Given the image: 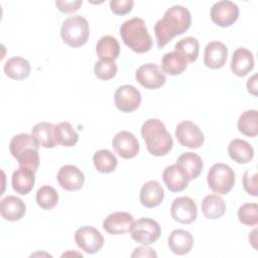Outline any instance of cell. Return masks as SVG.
Instances as JSON below:
<instances>
[{
  "mask_svg": "<svg viewBox=\"0 0 258 258\" xmlns=\"http://www.w3.org/2000/svg\"><path fill=\"white\" fill-rule=\"evenodd\" d=\"M4 73L12 80H24L30 74V63L21 56L10 57L4 64Z\"/></svg>",
  "mask_w": 258,
  "mask_h": 258,
  "instance_id": "27",
  "label": "cell"
},
{
  "mask_svg": "<svg viewBox=\"0 0 258 258\" xmlns=\"http://www.w3.org/2000/svg\"><path fill=\"white\" fill-rule=\"evenodd\" d=\"M187 59L183 54L174 50L165 53L161 59V69L170 76L182 74L187 68Z\"/></svg>",
  "mask_w": 258,
  "mask_h": 258,
  "instance_id": "25",
  "label": "cell"
},
{
  "mask_svg": "<svg viewBox=\"0 0 258 258\" xmlns=\"http://www.w3.org/2000/svg\"><path fill=\"white\" fill-rule=\"evenodd\" d=\"M257 229H254L253 231H252V233L249 235V241H250V243L252 244V246L255 248V249H257V246H256V242H257Z\"/></svg>",
  "mask_w": 258,
  "mask_h": 258,
  "instance_id": "43",
  "label": "cell"
},
{
  "mask_svg": "<svg viewBox=\"0 0 258 258\" xmlns=\"http://www.w3.org/2000/svg\"><path fill=\"white\" fill-rule=\"evenodd\" d=\"M174 48L176 51L180 52L185 56L187 61L189 62H195L198 58L199 55V50H200V44L197 38L192 36H187L184 37L180 40H178Z\"/></svg>",
  "mask_w": 258,
  "mask_h": 258,
  "instance_id": "34",
  "label": "cell"
},
{
  "mask_svg": "<svg viewBox=\"0 0 258 258\" xmlns=\"http://www.w3.org/2000/svg\"><path fill=\"white\" fill-rule=\"evenodd\" d=\"M135 78L142 87L148 90H156L166 82V78L160 68L152 62L140 66L135 73Z\"/></svg>",
  "mask_w": 258,
  "mask_h": 258,
  "instance_id": "11",
  "label": "cell"
},
{
  "mask_svg": "<svg viewBox=\"0 0 258 258\" xmlns=\"http://www.w3.org/2000/svg\"><path fill=\"white\" fill-rule=\"evenodd\" d=\"M157 254L153 251V249L146 247V245L142 247H138L134 249L131 257H156Z\"/></svg>",
  "mask_w": 258,
  "mask_h": 258,
  "instance_id": "41",
  "label": "cell"
},
{
  "mask_svg": "<svg viewBox=\"0 0 258 258\" xmlns=\"http://www.w3.org/2000/svg\"><path fill=\"white\" fill-rule=\"evenodd\" d=\"M176 164L182 167L186 172L189 180L196 179L202 172L204 167L203 159L200 155L194 152H184L176 160Z\"/></svg>",
  "mask_w": 258,
  "mask_h": 258,
  "instance_id": "28",
  "label": "cell"
},
{
  "mask_svg": "<svg viewBox=\"0 0 258 258\" xmlns=\"http://www.w3.org/2000/svg\"><path fill=\"white\" fill-rule=\"evenodd\" d=\"M254 68V56L253 53L245 48H237L232 55L231 59V71L238 77H245Z\"/></svg>",
  "mask_w": 258,
  "mask_h": 258,
  "instance_id": "21",
  "label": "cell"
},
{
  "mask_svg": "<svg viewBox=\"0 0 258 258\" xmlns=\"http://www.w3.org/2000/svg\"><path fill=\"white\" fill-rule=\"evenodd\" d=\"M194 245V238L188 231L183 229L173 230L168 237V246L172 253L184 255L190 252Z\"/></svg>",
  "mask_w": 258,
  "mask_h": 258,
  "instance_id": "23",
  "label": "cell"
},
{
  "mask_svg": "<svg viewBox=\"0 0 258 258\" xmlns=\"http://www.w3.org/2000/svg\"><path fill=\"white\" fill-rule=\"evenodd\" d=\"M96 51L100 59L115 60L120 54V44L114 36L104 35L98 40Z\"/></svg>",
  "mask_w": 258,
  "mask_h": 258,
  "instance_id": "29",
  "label": "cell"
},
{
  "mask_svg": "<svg viewBox=\"0 0 258 258\" xmlns=\"http://www.w3.org/2000/svg\"><path fill=\"white\" fill-rule=\"evenodd\" d=\"M112 146L116 153L124 159L134 158L140 149L139 142L135 135L125 130L118 132L114 136Z\"/></svg>",
  "mask_w": 258,
  "mask_h": 258,
  "instance_id": "14",
  "label": "cell"
},
{
  "mask_svg": "<svg viewBox=\"0 0 258 258\" xmlns=\"http://www.w3.org/2000/svg\"><path fill=\"white\" fill-rule=\"evenodd\" d=\"M207 181L214 192L226 195L235 184V172L225 163H215L208 171Z\"/></svg>",
  "mask_w": 258,
  "mask_h": 258,
  "instance_id": "6",
  "label": "cell"
},
{
  "mask_svg": "<svg viewBox=\"0 0 258 258\" xmlns=\"http://www.w3.org/2000/svg\"><path fill=\"white\" fill-rule=\"evenodd\" d=\"M190 24L191 15L187 8L181 5H173L168 8L154 25L157 47H164L173 37L184 33Z\"/></svg>",
  "mask_w": 258,
  "mask_h": 258,
  "instance_id": "1",
  "label": "cell"
},
{
  "mask_svg": "<svg viewBox=\"0 0 258 258\" xmlns=\"http://www.w3.org/2000/svg\"><path fill=\"white\" fill-rule=\"evenodd\" d=\"M162 179L166 187L172 192H178L185 189L189 182L186 172L176 163L164 168L162 172Z\"/></svg>",
  "mask_w": 258,
  "mask_h": 258,
  "instance_id": "17",
  "label": "cell"
},
{
  "mask_svg": "<svg viewBox=\"0 0 258 258\" xmlns=\"http://www.w3.org/2000/svg\"><path fill=\"white\" fill-rule=\"evenodd\" d=\"M11 183L13 189L22 196L29 194L35 183V171L25 166H19L12 174Z\"/></svg>",
  "mask_w": 258,
  "mask_h": 258,
  "instance_id": "20",
  "label": "cell"
},
{
  "mask_svg": "<svg viewBox=\"0 0 258 258\" xmlns=\"http://www.w3.org/2000/svg\"><path fill=\"white\" fill-rule=\"evenodd\" d=\"M139 199L145 208H155L163 201L164 189L157 180H149L142 185Z\"/></svg>",
  "mask_w": 258,
  "mask_h": 258,
  "instance_id": "22",
  "label": "cell"
},
{
  "mask_svg": "<svg viewBox=\"0 0 258 258\" xmlns=\"http://www.w3.org/2000/svg\"><path fill=\"white\" fill-rule=\"evenodd\" d=\"M243 186L244 189L253 197L258 196V173L257 169H248L243 175Z\"/></svg>",
  "mask_w": 258,
  "mask_h": 258,
  "instance_id": "38",
  "label": "cell"
},
{
  "mask_svg": "<svg viewBox=\"0 0 258 258\" xmlns=\"http://www.w3.org/2000/svg\"><path fill=\"white\" fill-rule=\"evenodd\" d=\"M212 21L220 27L231 26L239 17V7L229 0L216 2L210 11Z\"/></svg>",
  "mask_w": 258,
  "mask_h": 258,
  "instance_id": "10",
  "label": "cell"
},
{
  "mask_svg": "<svg viewBox=\"0 0 258 258\" xmlns=\"http://www.w3.org/2000/svg\"><path fill=\"white\" fill-rule=\"evenodd\" d=\"M228 153L231 159L240 164L250 162L254 157L252 145L243 139H233L228 145Z\"/></svg>",
  "mask_w": 258,
  "mask_h": 258,
  "instance_id": "24",
  "label": "cell"
},
{
  "mask_svg": "<svg viewBox=\"0 0 258 258\" xmlns=\"http://www.w3.org/2000/svg\"><path fill=\"white\" fill-rule=\"evenodd\" d=\"M170 214L173 220L180 224H191L198 216L197 205L188 197H178L173 200L170 206Z\"/></svg>",
  "mask_w": 258,
  "mask_h": 258,
  "instance_id": "13",
  "label": "cell"
},
{
  "mask_svg": "<svg viewBox=\"0 0 258 258\" xmlns=\"http://www.w3.org/2000/svg\"><path fill=\"white\" fill-rule=\"evenodd\" d=\"M0 213L2 218L6 221H19L26 213V206L18 197L7 196L1 200Z\"/></svg>",
  "mask_w": 258,
  "mask_h": 258,
  "instance_id": "19",
  "label": "cell"
},
{
  "mask_svg": "<svg viewBox=\"0 0 258 258\" xmlns=\"http://www.w3.org/2000/svg\"><path fill=\"white\" fill-rule=\"evenodd\" d=\"M82 4H83L82 0H74V1L57 0V1H55V6L62 13L76 12L77 10H79V8L82 6Z\"/></svg>",
  "mask_w": 258,
  "mask_h": 258,
  "instance_id": "40",
  "label": "cell"
},
{
  "mask_svg": "<svg viewBox=\"0 0 258 258\" xmlns=\"http://www.w3.org/2000/svg\"><path fill=\"white\" fill-rule=\"evenodd\" d=\"M247 90L250 94H252L253 96H257V75H253L251 78L248 79L247 84H246Z\"/></svg>",
  "mask_w": 258,
  "mask_h": 258,
  "instance_id": "42",
  "label": "cell"
},
{
  "mask_svg": "<svg viewBox=\"0 0 258 258\" xmlns=\"http://www.w3.org/2000/svg\"><path fill=\"white\" fill-rule=\"evenodd\" d=\"M202 211L207 219L217 220L224 216L226 204L219 195H209L202 202Z\"/></svg>",
  "mask_w": 258,
  "mask_h": 258,
  "instance_id": "30",
  "label": "cell"
},
{
  "mask_svg": "<svg viewBox=\"0 0 258 258\" xmlns=\"http://www.w3.org/2000/svg\"><path fill=\"white\" fill-rule=\"evenodd\" d=\"M238 130L245 136L255 137L258 134V111L247 110L243 112L237 123Z\"/></svg>",
  "mask_w": 258,
  "mask_h": 258,
  "instance_id": "32",
  "label": "cell"
},
{
  "mask_svg": "<svg viewBox=\"0 0 258 258\" xmlns=\"http://www.w3.org/2000/svg\"><path fill=\"white\" fill-rule=\"evenodd\" d=\"M54 126L52 123L39 122L31 129V135L36 143L44 148H53L56 145L54 139Z\"/></svg>",
  "mask_w": 258,
  "mask_h": 258,
  "instance_id": "26",
  "label": "cell"
},
{
  "mask_svg": "<svg viewBox=\"0 0 258 258\" xmlns=\"http://www.w3.org/2000/svg\"><path fill=\"white\" fill-rule=\"evenodd\" d=\"M228 57V48L221 41H211L205 47L204 63L212 70H218L225 66Z\"/></svg>",
  "mask_w": 258,
  "mask_h": 258,
  "instance_id": "18",
  "label": "cell"
},
{
  "mask_svg": "<svg viewBox=\"0 0 258 258\" xmlns=\"http://www.w3.org/2000/svg\"><path fill=\"white\" fill-rule=\"evenodd\" d=\"M39 147L32 135L27 133H20L13 136L9 144L10 152L16 158L19 165L31 168L35 172L39 165Z\"/></svg>",
  "mask_w": 258,
  "mask_h": 258,
  "instance_id": "4",
  "label": "cell"
},
{
  "mask_svg": "<svg viewBox=\"0 0 258 258\" xmlns=\"http://www.w3.org/2000/svg\"><path fill=\"white\" fill-rule=\"evenodd\" d=\"M56 178L61 188L69 191L79 190L85 183V175L82 170L72 164L61 166L57 172Z\"/></svg>",
  "mask_w": 258,
  "mask_h": 258,
  "instance_id": "15",
  "label": "cell"
},
{
  "mask_svg": "<svg viewBox=\"0 0 258 258\" xmlns=\"http://www.w3.org/2000/svg\"><path fill=\"white\" fill-rule=\"evenodd\" d=\"M129 232L135 242L147 246L159 239L161 228L155 220L141 218L133 222Z\"/></svg>",
  "mask_w": 258,
  "mask_h": 258,
  "instance_id": "7",
  "label": "cell"
},
{
  "mask_svg": "<svg viewBox=\"0 0 258 258\" xmlns=\"http://www.w3.org/2000/svg\"><path fill=\"white\" fill-rule=\"evenodd\" d=\"M114 101L116 108L124 113H130L139 108L141 104L140 92L131 85L120 86L115 94Z\"/></svg>",
  "mask_w": 258,
  "mask_h": 258,
  "instance_id": "12",
  "label": "cell"
},
{
  "mask_svg": "<svg viewBox=\"0 0 258 258\" xmlns=\"http://www.w3.org/2000/svg\"><path fill=\"white\" fill-rule=\"evenodd\" d=\"M141 136L148 152L154 156L166 155L173 146V140L162 121L155 118L146 120L141 127Z\"/></svg>",
  "mask_w": 258,
  "mask_h": 258,
  "instance_id": "2",
  "label": "cell"
},
{
  "mask_svg": "<svg viewBox=\"0 0 258 258\" xmlns=\"http://www.w3.org/2000/svg\"><path fill=\"white\" fill-rule=\"evenodd\" d=\"M54 139L56 145L72 147L77 144L79 134L69 122H60L54 126Z\"/></svg>",
  "mask_w": 258,
  "mask_h": 258,
  "instance_id": "31",
  "label": "cell"
},
{
  "mask_svg": "<svg viewBox=\"0 0 258 258\" xmlns=\"http://www.w3.org/2000/svg\"><path fill=\"white\" fill-rule=\"evenodd\" d=\"M258 205L256 203L243 204L238 210L239 221L246 226H256L258 224Z\"/></svg>",
  "mask_w": 258,
  "mask_h": 258,
  "instance_id": "36",
  "label": "cell"
},
{
  "mask_svg": "<svg viewBox=\"0 0 258 258\" xmlns=\"http://www.w3.org/2000/svg\"><path fill=\"white\" fill-rule=\"evenodd\" d=\"M75 242L84 252L95 254L102 249L104 245V237L96 228L83 226L75 232Z\"/></svg>",
  "mask_w": 258,
  "mask_h": 258,
  "instance_id": "8",
  "label": "cell"
},
{
  "mask_svg": "<svg viewBox=\"0 0 258 258\" xmlns=\"http://www.w3.org/2000/svg\"><path fill=\"white\" fill-rule=\"evenodd\" d=\"M60 36L62 41L72 47H80L86 44L90 36L87 19L81 15L66 18L60 28Z\"/></svg>",
  "mask_w": 258,
  "mask_h": 258,
  "instance_id": "5",
  "label": "cell"
},
{
  "mask_svg": "<svg viewBox=\"0 0 258 258\" xmlns=\"http://www.w3.org/2000/svg\"><path fill=\"white\" fill-rule=\"evenodd\" d=\"M120 35L125 45L137 53L147 52L152 47V37L145 21L139 17L124 21L120 27Z\"/></svg>",
  "mask_w": 258,
  "mask_h": 258,
  "instance_id": "3",
  "label": "cell"
},
{
  "mask_svg": "<svg viewBox=\"0 0 258 258\" xmlns=\"http://www.w3.org/2000/svg\"><path fill=\"white\" fill-rule=\"evenodd\" d=\"M117 64L115 60H103L100 59L95 63L94 73L95 76L103 81L113 79L117 74Z\"/></svg>",
  "mask_w": 258,
  "mask_h": 258,
  "instance_id": "37",
  "label": "cell"
},
{
  "mask_svg": "<svg viewBox=\"0 0 258 258\" xmlns=\"http://www.w3.org/2000/svg\"><path fill=\"white\" fill-rule=\"evenodd\" d=\"M134 6L133 0H111V11L116 15H125L129 13Z\"/></svg>",
  "mask_w": 258,
  "mask_h": 258,
  "instance_id": "39",
  "label": "cell"
},
{
  "mask_svg": "<svg viewBox=\"0 0 258 258\" xmlns=\"http://www.w3.org/2000/svg\"><path fill=\"white\" fill-rule=\"evenodd\" d=\"M93 162L96 169L102 173H111L118 165L116 156L108 149H101L95 152Z\"/></svg>",
  "mask_w": 258,
  "mask_h": 258,
  "instance_id": "33",
  "label": "cell"
},
{
  "mask_svg": "<svg viewBox=\"0 0 258 258\" xmlns=\"http://www.w3.org/2000/svg\"><path fill=\"white\" fill-rule=\"evenodd\" d=\"M134 222L133 216L127 212H115L108 215L104 222V230L111 235H123L130 231Z\"/></svg>",
  "mask_w": 258,
  "mask_h": 258,
  "instance_id": "16",
  "label": "cell"
},
{
  "mask_svg": "<svg viewBox=\"0 0 258 258\" xmlns=\"http://www.w3.org/2000/svg\"><path fill=\"white\" fill-rule=\"evenodd\" d=\"M36 203L43 210H51L58 203V194L50 185H42L36 191Z\"/></svg>",
  "mask_w": 258,
  "mask_h": 258,
  "instance_id": "35",
  "label": "cell"
},
{
  "mask_svg": "<svg viewBox=\"0 0 258 258\" xmlns=\"http://www.w3.org/2000/svg\"><path fill=\"white\" fill-rule=\"evenodd\" d=\"M175 137L182 146L190 149L201 147L205 141V136L200 127L189 120H184L177 124Z\"/></svg>",
  "mask_w": 258,
  "mask_h": 258,
  "instance_id": "9",
  "label": "cell"
}]
</instances>
